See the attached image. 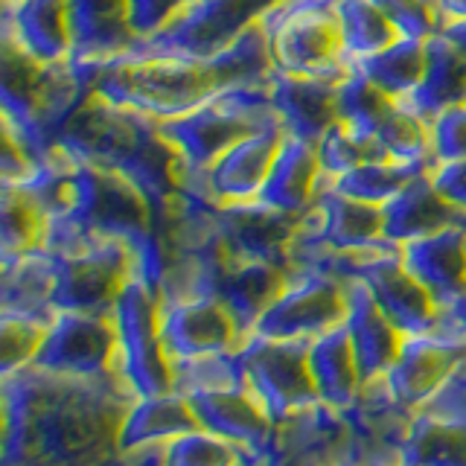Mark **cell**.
I'll list each match as a JSON object with an SVG mask.
<instances>
[{
    "instance_id": "33",
    "label": "cell",
    "mask_w": 466,
    "mask_h": 466,
    "mask_svg": "<svg viewBox=\"0 0 466 466\" xmlns=\"http://www.w3.org/2000/svg\"><path fill=\"white\" fill-rule=\"evenodd\" d=\"M373 137L382 152L402 164H429L434 167L431 152V123L420 116L405 99H390L388 108L379 114Z\"/></svg>"
},
{
    "instance_id": "10",
    "label": "cell",
    "mask_w": 466,
    "mask_h": 466,
    "mask_svg": "<svg viewBox=\"0 0 466 466\" xmlns=\"http://www.w3.org/2000/svg\"><path fill=\"white\" fill-rule=\"evenodd\" d=\"M350 277H359L370 289L379 309L390 318V324L402 335L431 332L437 320H441V303L405 268L400 245H385L356 254L353 274Z\"/></svg>"
},
{
    "instance_id": "40",
    "label": "cell",
    "mask_w": 466,
    "mask_h": 466,
    "mask_svg": "<svg viewBox=\"0 0 466 466\" xmlns=\"http://www.w3.org/2000/svg\"><path fill=\"white\" fill-rule=\"evenodd\" d=\"M47 327V320L33 315L0 312V373L4 379L33 364Z\"/></svg>"
},
{
    "instance_id": "14",
    "label": "cell",
    "mask_w": 466,
    "mask_h": 466,
    "mask_svg": "<svg viewBox=\"0 0 466 466\" xmlns=\"http://www.w3.org/2000/svg\"><path fill=\"white\" fill-rule=\"evenodd\" d=\"M341 414L350 431V458L361 466H400L414 408L393 397L385 376L364 382L356 402Z\"/></svg>"
},
{
    "instance_id": "41",
    "label": "cell",
    "mask_w": 466,
    "mask_h": 466,
    "mask_svg": "<svg viewBox=\"0 0 466 466\" xmlns=\"http://www.w3.org/2000/svg\"><path fill=\"white\" fill-rule=\"evenodd\" d=\"M431 152L434 164L466 160V102L446 108L431 120Z\"/></svg>"
},
{
    "instance_id": "11",
    "label": "cell",
    "mask_w": 466,
    "mask_h": 466,
    "mask_svg": "<svg viewBox=\"0 0 466 466\" xmlns=\"http://www.w3.org/2000/svg\"><path fill=\"white\" fill-rule=\"evenodd\" d=\"M466 359V335L441 312L431 332L402 335L400 353L385 373L390 393L408 408L426 405Z\"/></svg>"
},
{
    "instance_id": "30",
    "label": "cell",
    "mask_w": 466,
    "mask_h": 466,
    "mask_svg": "<svg viewBox=\"0 0 466 466\" xmlns=\"http://www.w3.org/2000/svg\"><path fill=\"white\" fill-rule=\"evenodd\" d=\"M405 102L429 123L446 108L466 102V53L441 33H434L429 38L426 73L414 91L405 96Z\"/></svg>"
},
{
    "instance_id": "13",
    "label": "cell",
    "mask_w": 466,
    "mask_h": 466,
    "mask_svg": "<svg viewBox=\"0 0 466 466\" xmlns=\"http://www.w3.org/2000/svg\"><path fill=\"white\" fill-rule=\"evenodd\" d=\"M157 324L169 361L228 353L242 344L230 312L213 295L157 298Z\"/></svg>"
},
{
    "instance_id": "18",
    "label": "cell",
    "mask_w": 466,
    "mask_h": 466,
    "mask_svg": "<svg viewBox=\"0 0 466 466\" xmlns=\"http://www.w3.org/2000/svg\"><path fill=\"white\" fill-rule=\"evenodd\" d=\"M187 402L201 429L237 443L257 461L268 455L277 422L245 385L196 390L187 393Z\"/></svg>"
},
{
    "instance_id": "47",
    "label": "cell",
    "mask_w": 466,
    "mask_h": 466,
    "mask_svg": "<svg viewBox=\"0 0 466 466\" xmlns=\"http://www.w3.org/2000/svg\"><path fill=\"white\" fill-rule=\"evenodd\" d=\"M437 15H441V21L446 18H463L466 15V0H437ZM441 29V26H437Z\"/></svg>"
},
{
    "instance_id": "1",
    "label": "cell",
    "mask_w": 466,
    "mask_h": 466,
    "mask_svg": "<svg viewBox=\"0 0 466 466\" xmlns=\"http://www.w3.org/2000/svg\"><path fill=\"white\" fill-rule=\"evenodd\" d=\"M271 70L268 38L254 24L208 58L123 53L108 62H91V87L111 106L172 120L225 87L268 82Z\"/></svg>"
},
{
    "instance_id": "12",
    "label": "cell",
    "mask_w": 466,
    "mask_h": 466,
    "mask_svg": "<svg viewBox=\"0 0 466 466\" xmlns=\"http://www.w3.org/2000/svg\"><path fill=\"white\" fill-rule=\"evenodd\" d=\"M283 126H268L237 140L228 152H222L210 167L189 169L178 157V187H193L213 201H251L259 198L266 184L274 155L280 149Z\"/></svg>"
},
{
    "instance_id": "48",
    "label": "cell",
    "mask_w": 466,
    "mask_h": 466,
    "mask_svg": "<svg viewBox=\"0 0 466 466\" xmlns=\"http://www.w3.org/2000/svg\"><path fill=\"white\" fill-rule=\"evenodd\" d=\"M327 466H361V463H356L353 458H339V461H332V463H327Z\"/></svg>"
},
{
    "instance_id": "17",
    "label": "cell",
    "mask_w": 466,
    "mask_h": 466,
    "mask_svg": "<svg viewBox=\"0 0 466 466\" xmlns=\"http://www.w3.org/2000/svg\"><path fill=\"white\" fill-rule=\"evenodd\" d=\"M339 458H350L347 420L318 402L277 422L262 466H327Z\"/></svg>"
},
{
    "instance_id": "25",
    "label": "cell",
    "mask_w": 466,
    "mask_h": 466,
    "mask_svg": "<svg viewBox=\"0 0 466 466\" xmlns=\"http://www.w3.org/2000/svg\"><path fill=\"white\" fill-rule=\"evenodd\" d=\"M198 429V420L181 393H155V397H135L120 417L116 426V455L167 446L175 437Z\"/></svg>"
},
{
    "instance_id": "44",
    "label": "cell",
    "mask_w": 466,
    "mask_h": 466,
    "mask_svg": "<svg viewBox=\"0 0 466 466\" xmlns=\"http://www.w3.org/2000/svg\"><path fill=\"white\" fill-rule=\"evenodd\" d=\"M431 178L437 189L461 210H466V160H446L431 167Z\"/></svg>"
},
{
    "instance_id": "24",
    "label": "cell",
    "mask_w": 466,
    "mask_h": 466,
    "mask_svg": "<svg viewBox=\"0 0 466 466\" xmlns=\"http://www.w3.org/2000/svg\"><path fill=\"white\" fill-rule=\"evenodd\" d=\"M67 21L73 62H108L137 41L128 0H67Z\"/></svg>"
},
{
    "instance_id": "29",
    "label": "cell",
    "mask_w": 466,
    "mask_h": 466,
    "mask_svg": "<svg viewBox=\"0 0 466 466\" xmlns=\"http://www.w3.org/2000/svg\"><path fill=\"white\" fill-rule=\"evenodd\" d=\"M309 373L324 405L335 408V411H347L356 402L364 379L344 324L309 341Z\"/></svg>"
},
{
    "instance_id": "6",
    "label": "cell",
    "mask_w": 466,
    "mask_h": 466,
    "mask_svg": "<svg viewBox=\"0 0 466 466\" xmlns=\"http://www.w3.org/2000/svg\"><path fill=\"white\" fill-rule=\"evenodd\" d=\"M274 4L277 0H189L164 29L137 38L126 53L208 58L237 41Z\"/></svg>"
},
{
    "instance_id": "20",
    "label": "cell",
    "mask_w": 466,
    "mask_h": 466,
    "mask_svg": "<svg viewBox=\"0 0 466 466\" xmlns=\"http://www.w3.org/2000/svg\"><path fill=\"white\" fill-rule=\"evenodd\" d=\"M286 268L274 262L257 259H230L208 277L204 295H213L230 312L242 339L254 332L259 315L286 286Z\"/></svg>"
},
{
    "instance_id": "26",
    "label": "cell",
    "mask_w": 466,
    "mask_h": 466,
    "mask_svg": "<svg viewBox=\"0 0 466 466\" xmlns=\"http://www.w3.org/2000/svg\"><path fill=\"white\" fill-rule=\"evenodd\" d=\"M320 178H324V169H320L315 143L283 131L280 149L274 155V164L266 184H262L259 198L283 213L303 216L312 208Z\"/></svg>"
},
{
    "instance_id": "7",
    "label": "cell",
    "mask_w": 466,
    "mask_h": 466,
    "mask_svg": "<svg viewBox=\"0 0 466 466\" xmlns=\"http://www.w3.org/2000/svg\"><path fill=\"white\" fill-rule=\"evenodd\" d=\"M237 356L242 364L245 388L262 402L274 422L320 402L315 379L309 373V341L248 335L237 347Z\"/></svg>"
},
{
    "instance_id": "45",
    "label": "cell",
    "mask_w": 466,
    "mask_h": 466,
    "mask_svg": "<svg viewBox=\"0 0 466 466\" xmlns=\"http://www.w3.org/2000/svg\"><path fill=\"white\" fill-rule=\"evenodd\" d=\"M446 41H451L455 44L458 50H463L466 53V15L463 18H446V21H441V29H437Z\"/></svg>"
},
{
    "instance_id": "46",
    "label": "cell",
    "mask_w": 466,
    "mask_h": 466,
    "mask_svg": "<svg viewBox=\"0 0 466 466\" xmlns=\"http://www.w3.org/2000/svg\"><path fill=\"white\" fill-rule=\"evenodd\" d=\"M443 315L451 320V324H455L463 335H466V295H461L455 303H451V306H446V309H443Z\"/></svg>"
},
{
    "instance_id": "35",
    "label": "cell",
    "mask_w": 466,
    "mask_h": 466,
    "mask_svg": "<svg viewBox=\"0 0 466 466\" xmlns=\"http://www.w3.org/2000/svg\"><path fill=\"white\" fill-rule=\"evenodd\" d=\"M47 216L26 189L0 184V257H18L41 248Z\"/></svg>"
},
{
    "instance_id": "34",
    "label": "cell",
    "mask_w": 466,
    "mask_h": 466,
    "mask_svg": "<svg viewBox=\"0 0 466 466\" xmlns=\"http://www.w3.org/2000/svg\"><path fill=\"white\" fill-rule=\"evenodd\" d=\"M335 12L341 21L344 56L350 67L359 58H368L400 38V29L373 0H335Z\"/></svg>"
},
{
    "instance_id": "5",
    "label": "cell",
    "mask_w": 466,
    "mask_h": 466,
    "mask_svg": "<svg viewBox=\"0 0 466 466\" xmlns=\"http://www.w3.org/2000/svg\"><path fill=\"white\" fill-rule=\"evenodd\" d=\"M111 320L116 329V373L135 397L172 390V361L160 344L157 289L131 271L114 300Z\"/></svg>"
},
{
    "instance_id": "16",
    "label": "cell",
    "mask_w": 466,
    "mask_h": 466,
    "mask_svg": "<svg viewBox=\"0 0 466 466\" xmlns=\"http://www.w3.org/2000/svg\"><path fill=\"white\" fill-rule=\"evenodd\" d=\"M218 237L230 259L274 262L286 268L289 245L300 225V216L283 213L262 198L218 201Z\"/></svg>"
},
{
    "instance_id": "27",
    "label": "cell",
    "mask_w": 466,
    "mask_h": 466,
    "mask_svg": "<svg viewBox=\"0 0 466 466\" xmlns=\"http://www.w3.org/2000/svg\"><path fill=\"white\" fill-rule=\"evenodd\" d=\"M0 29H9L21 47L38 62L70 58L67 0H21V4L4 0Z\"/></svg>"
},
{
    "instance_id": "15",
    "label": "cell",
    "mask_w": 466,
    "mask_h": 466,
    "mask_svg": "<svg viewBox=\"0 0 466 466\" xmlns=\"http://www.w3.org/2000/svg\"><path fill=\"white\" fill-rule=\"evenodd\" d=\"M300 225L318 242H324L332 251L341 254H359V251H373V248L393 245L385 239L382 208L344 196L341 189H335L329 175L320 178L312 208L303 213Z\"/></svg>"
},
{
    "instance_id": "23",
    "label": "cell",
    "mask_w": 466,
    "mask_h": 466,
    "mask_svg": "<svg viewBox=\"0 0 466 466\" xmlns=\"http://www.w3.org/2000/svg\"><path fill=\"white\" fill-rule=\"evenodd\" d=\"M402 262L431 291L441 309L466 295V228L449 225L402 245Z\"/></svg>"
},
{
    "instance_id": "38",
    "label": "cell",
    "mask_w": 466,
    "mask_h": 466,
    "mask_svg": "<svg viewBox=\"0 0 466 466\" xmlns=\"http://www.w3.org/2000/svg\"><path fill=\"white\" fill-rule=\"evenodd\" d=\"M164 466H245L257 458L208 429H193L160 449Z\"/></svg>"
},
{
    "instance_id": "21",
    "label": "cell",
    "mask_w": 466,
    "mask_h": 466,
    "mask_svg": "<svg viewBox=\"0 0 466 466\" xmlns=\"http://www.w3.org/2000/svg\"><path fill=\"white\" fill-rule=\"evenodd\" d=\"M385 216V239L393 245L414 242L420 237H429L434 230H443L449 225H466V210L451 204L441 189H437L431 169L414 175L397 196L382 204Z\"/></svg>"
},
{
    "instance_id": "42",
    "label": "cell",
    "mask_w": 466,
    "mask_h": 466,
    "mask_svg": "<svg viewBox=\"0 0 466 466\" xmlns=\"http://www.w3.org/2000/svg\"><path fill=\"white\" fill-rule=\"evenodd\" d=\"M373 4L388 15L400 35L431 38L441 26V15L426 0H373Z\"/></svg>"
},
{
    "instance_id": "36",
    "label": "cell",
    "mask_w": 466,
    "mask_h": 466,
    "mask_svg": "<svg viewBox=\"0 0 466 466\" xmlns=\"http://www.w3.org/2000/svg\"><path fill=\"white\" fill-rule=\"evenodd\" d=\"M431 169L429 164H402V160L382 157V160H368V164H359L353 169H347L339 178H332L335 189H341L344 196L359 198V201H370V204H382L393 198L400 189L414 178V175Z\"/></svg>"
},
{
    "instance_id": "31",
    "label": "cell",
    "mask_w": 466,
    "mask_h": 466,
    "mask_svg": "<svg viewBox=\"0 0 466 466\" xmlns=\"http://www.w3.org/2000/svg\"><path fill=\"white\" fill-rule=\"evenodd\" d=\"M400 466H466V422L417 408L400 451Z\"/></svg>"
},
{
    "instance_id": "8",
    "label": "cell",
    "mask_w": 466,
    "mask_h": 466,
    "mask_svg": "<svg viewBox=\"0 0 466 466\" xmlns=\"http://www.w3.org/2000/svg\"><path fill=\"white\" fill-rule=\"evenodd\" d=\"M29 368L73 379L116 373V329L111 315L56 312Z\"/></svg>"
},
{
    "instance_id": "39",
    "label": "cell",
    "mask_w": 466,
    "mask_h": 466,
    "mask_svg": "<svg viewBox=\"0 0 466 466\" xmlns=\"http://www.w3.org/2000/svg\"><path fill=\"white\" fill-rule=\"evenodd\" d=\"M245 385L242 364L237 350L201 359H181L172 361V390L187 397L196 390H213V388H237Z\"/></svg>"
},
{
    "instance_id": "22",
    "label": "cell",
    "mask_w": 466,
    "mask_h": 466,
    "mask_svg": "<svg viewBox=\"0 0 466 466\" xmlns=\"http://www.w3.org/2000/svg\"><path fill=\"white\" fill-rule=\"evenodd\" d=\"M344 295H347V315L344 327L353 341V353L359 361V370L364 382L382 379L388 368L393 364L402 344V332L390 324V318L379 309L373 300L370 289L364 286L359 277L344 280Z\"/></svg>"
},
{
    "instance_id": "28",
    "label": "cell",
    "mask_w": 466,
    "mask_h": 466,
    "mask_svg": "<svg viewBox=\"0 0 466 466\" xmlns=\"http://www.w3.org/2000/svg\"><path fill=\"white\" fill-rule=\"evenodd\" d=\"M4 266V291H0V312L33 315L41 320L56 318V257L44 248L0 257Z\"/></svg>"
},
{
    "instance_id": "43",
    "label": "cell",
    "mask_w": 466,
    "mask_h": 466,
    "mask_svg": "<svg viewBox=\"0 0 466 466\" xmlns=\"http://www.w3.org/2000/svg\"><path fill=\"white\" fill-rule=\"evenodd\" d=\"M189 0H128V21L137 38H149L164 29Z\"/></svg>"
},
{
    "instance_id": "2",
    "label": "cell",
    "mask_w": 466,
    "mask_h": 466,
    "mask_svg": "<svg viewBox=\"0 0 466 466\" xmlns=\"http://www.w3.org/2000/svg\"><path fill=\"white\" fill-rule=\"evenodd\" d=\"M53 149L123 172L149 198L155 233L167 204L178 193V152L160 135V123L140 111L111 106L91 94L53 140Z\"/></svg>"
},
{
    "instance_id": "32",
    "label": "cell",
    "mask_w": 466,
    "mask_h": 466,
    "mask_svg": "<svg viewBox=\"0 0 466 466\" xmlns=\"http://www.w3.org/2000/svg\"><path fill=\"white\" fill-rule=\"evenodd\" d=\"M426 58H429V38L400 35L385 50L353 62V67L364 73L379 91H385L393 99H405L420 85L422 73H426Z\"/></svg>"
},
{
    "instance_id": "3",
    "label": "cell",
    "mask_w": 466,
    "mask_h": 466,
    "mask_svg": "<svg viewBox=\"0 0 466 466\" xmlns=\"http://www.w3.org/2000/svg\"><path fill=\"white\" fill-rule=\"evenodd\" d=\"M157 123L160 135L167 137V143L178 152L181 164L189 169L210 167L233 143L254 135V131L283 126L271 102L268 82L225 87L187 114Z\"/></svg>"
},
{
    "instance_id": "37",
    "label": "cell",
    "mask_w": 466,
    "mask_h": 466,
    "mask_svg": "<svg viewBox=\"0 0 466 466\" xmlns=\"http://www.w3.org/2000/svg\"><path fill=\"white\" fill-rule=\"evenodd\" d=\"M315 149H318L320 169H324V175H329V178H339V175H344L347 169L368 164V160L388 157L373 135H368V131H361L344 120L332 123L327 128V135L315 143Z\"/></svg>"
},
{
    "instance_id": "4",
    "label": "cell",
    "mask_w": 466,
    "mask_h": 466,
    "mask_svg": "<svg viewBox=\"0 0 466 466\" xmlns=\"http://www.w3.org/2000/svg\"><path fill=\"white\" fill-rule=\"evenodd\" d=\"M257 24L268 38L274 70L329 79L350 73L335 0H277Z\"/></svg>"
},
{
    "instance_id": "49",
    "label": "cell",
    "mask_w": 466,
    "mask_h": 466,
    "mask_svg": "<svg viewBox=\"0 0 466 466\" xmlns=\"http://www.w3.org/2000/svg\"><path fill=\"white\" fill-rule=\"evenodd\" d=\"M245 466H262V461H251V463H245Z\"/></svg>"
},
{
    "instance_id": "19",
    "label": "cell",
    "mask_w": 466,
    "mask_h": 466,
    "mask_svg": "<svg viewBox=\"0 0 466 466\" xmlns=\"http://www.w3.org/2000/svg\"><path fill=\"white\" fill-rule=\"evenodd\" d=\"M339 87L341 79L329 76H300V73L271 70L268 91L286 135L318 143L339 114Z\"/></svg>"
},
{
    "instance_id": "9",
    "label": "cell",
    "mask_w": 466,
    "mask_h": 466,
    "mask_svg": "<svg viewBox=\"0 0 466 466\" xmlns=\"http://www.w3.org/2000/svg\"><path fill=\"white\" fill-rule=\"evenodd\" d=\"M347 315V295L344 283L327 274H289L280 295L259 315L251 335H266V339H300L312 341L327 329L344 324Z\"/></svg>"
}]
</instances>
